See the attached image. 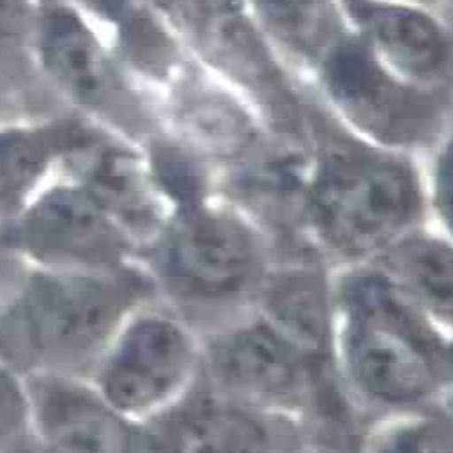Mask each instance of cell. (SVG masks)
<instances>
[{
    "label": "cell",
    "instance_id": "1",
    "mask_svg": "<svg viewBox=\"0 0 453 453\" xmlns=\"http://www.w3.org/2000/svg\"><path fill=\"white\" fill-rule=\"evenodd\" d=\"M333 367L362 407L388 418L437 405L448 340L374 263L333 270Z\"/></svg>",
    "mask_w": 453,
    "mask_h": 453
},
{
    "label": "cell",
    "instance_id": "2",
    "mask_svg": "<svg viewBox=\"0 0 453 453\" xmlns=\"http://www.w3.org/2000/svg\"><path fill=\"white\" fill-rule=\"evenodd\" d=\"M304 234L338 266L378 259L428 223L426 193L414 169L378 151H329L303 191Z\"/></svg>",
    "mask_w": 453,
    "mask_h": 453
},
{
    "label": "cell",
    "instance_id": "3",
    "mask_svg": "<svg viewBox=\"0 0 453 453\" xmlns=\"http://www.w3.org/2000/svg\"><path fill=\"white\" fill-rule=\"evenodd\" d=\"M148 292L144 277L116 268L35 277L0 315V357L24 369L80 365Z\"/></svg>",
    "mask_w": 453,
    "mask_h": 453
},
{
    "label": "cell",
    "instance_id": "4",
    "mask_svg": "<svg viewBox=\"0 0 453 453\" xmlns=\"http://www.w3.org/2000/svg\"><path fill=\"white\" fill-rule=\"evenodd\" d=\"M158 272L180 301L219 315L221 326L254 310L275 263L261 226L233 211L193 209L158 236Z\"/></svg>",
    "mask_w": 453,
    "mask_h": 453
},
{
    "label": "cell",
    "instance_id": "5",
    "mask_svg": "<svg viewBox=\"0 0 453 453\" xmlns=\"http://www.w3.org/2000/svg\"><path fill=\"white\" fill-rule=\"evenodd\" d=\"M203 383L240 403L304 419L319 394L315 364L254 310L209 333L202 348Z\"/></svg>",
    "mask_w": 453,
    "mask_h": 453
},
{
    "label": "cell",
    "instance_id": "6",
    "mask_svg": "<svg viewBox=\"0 0 453 453\" xmlns=\"http://www.w3.org/2000/svg\"><path fill=\"white\" fill-rule=\"evenodd\" d=\"M202 348L179 319L148 313L119 334L101 369V395L123 416L172 409L198 380Z\"/></svg>",
    "mask_w": 453,
    "mask_h": 453
},
{
    "label": "cell",
    "instance_id": "7",
    "mask_svg": "<svg viewBox=\"0 0 453 453\" xmlns=\"http://www.w3.org/2000/svg\"><path fill=\"white\" fill-rule=\"evenodd\" d=\"M326 88L348 119L387 146H414L435 128V104L419 85L392 73L362 42L324 50Z\"/></svg>",
    "mask_w": 453,
    "mask_h": 453
},
{
    "label": "cell",
    "instance_id": "8",
    "mask_svg": "<svg viewBox=\"0 0 453 453\" xmlns=\"http://www.w3.org/2000/svg\"><path fill=\"white\" fill-rule=\"evenodd\" d=\"M155 434L169 453H304L303 419L266 412L212 390L186 392Z\"/></svg>",
    "mask_w": 453,
    "mask_h": 453
},
{
    "label": "cell",
    "instance_id": "9",
    "mask_svg": "<svg viewBox=\"0 0 453 453\" xmlns=\"http://www.w3.org/2000/svg\"><path fill=\"white\" fill-rule=\"evenodd\" d=\"M10 243L65 270H111L128 250V236L85 188H56L12 226Z\"/></svg>",
    "mask_w": 453,
    "mask_h": 453
},
{
    "label": "cell",
    "instance_id": "10",
    "mask_svg": "<svg viewBox=\"0 0 453 453\" xmlns=\"http://www.w3.org/2000/svg\"><path fill=\"white\" fill-rule=\"evenodd\" d=\"M254 311L315 364L333 365V272L308 261L273 263Z\"/></svg>",
    "mask_w": 453,
    "mask_h": 453
},
{
    "label": "cell",
    "instance_id": "11",
    "mask_svg": "<svg viewBox=\"0 0 453 453\" xmlns=\"http://www.w3.org/2000/svg\"><path fill=\"white\" fill-rule=\"evenodd\" d=\"M27 395L49 453H132L137 434L101 394L47 374Z\"/></svg>",
    "mask_w": 453,
    "mask_h": 453
},
{
    "label": "cell",
    "instance_id": "12",
    "mask_svg": "<svg viewBox=\"0 0 453 453\" xmlns=\"http://www.w3.org/2000/svg\"><path fill=\"white\" fill-rule=\"evenodd\" d=\"M362 43L392 73L421 85L441 76L448 60L442 29L419 10L385 0H340Z\"/></svg>",
    "mask_w": 453,
    "mask_h": 453
},
{
    "label": "cell",
    "instance_id": "13",
    "mask_svg": "<svg viewBox=\"0 0 453 453\" xmlns=\"http://www.w3.org/2000/svg\"><path fill=\"white\" fill-rule=\"evenodd\" d=\"M36 31L42 60L56 83L94 110L118 111V73L78 13L62 6L50 8L38 19Z\"/></svg>",
    "mask_w": 453,
    "mask_h": 453
},
{
    "label": "cell",
    "instance_id": "14",
    "mask_svg": "<svg viewBox=\"0 0 453 453\" xmlns=\"http://www.w3.org/2000/svg\"><path fill=\"white\" fill-rule=\"evenodd\" d=\"M371 263L444 333H453V240L426 223Z\"/></svg>",
    "mask_w": 453,
    "mask_h": 453
},
{
    "label": "cell",
    "instance_id": "15",
    "mask_svg": "<svg viewBox=\"0 0 453 453\" xmlns=\"http://www.w3.org/2000/svg\"><path fill=\"white\" fill-rule=\"evenodd\" d=\"M90 160L83 188L125 231L155 234L160 221L158 207L153 203L150 184L135 158L123 151L103 150ZM160 229L164 231V226Z\"/></svg>",
    "mask_w": 453,
    "mask_h": 453
},
{
    "label": "cell",
    "instance_id": "16",
    "mask_svg": "<svg viewBox=\"0 0 453 453\" xmlns=\"http://www.w3.org/2000/svg\"><path fill=\"white\" fill-rule=\"evenodd\" d=\"M85 144V134L76 127L0 132V207L15 205L60 153Z\"/></svg>",
    "mask_w": 453,
    "mask_h": 453
},
{
    "label": "cell",
    "instance_id": "17",
    "mask_svg": "<svg viewBox=\"0 0 453 453\" xmlns=\"http://www.w3.org/2000/svg\"><path fill=\"white\" fill-rule=\"evenodd\" d=\"M265 22L294 45L313 50L329 40V0H252Z\"/></svg>",
    "mask_w": 453,
    "mask_h": 453
},
{
    "label": "cell",
    "instance_id": "18",
    "mask_svg": "<svg viewBox=\"0 0 453 453\" xmlns=\"http://www.w3.org/2000/svg\"><path fill=\"white\" fill-rule=\"evenodd\" d=\"M411 453H453V416L426 409L395 418Z\"/></svg>",
    "mask_w": 453,
    "mask_h": 453
},
{
    "label": "cell",
    "instance_id": "19",
    "mask_svg": "<svg viewBox=\"0 0 453 453\" xmlns=\"http://www.w3.org/2000/svg\"><path fill=\"white\" fill-rule=\"evenodd\" d=\"M426 200L428 212H432L435 223L434 229L453 240V141L442 150L435 162Z\"/></svg>",
    "mask_w": 453,
    "mask_h": 453
},
{
    "label": "cell",
    "instance_id": "20",
    "mask_svg": "<svg viewBox=\"0 0 453 453\" xmlns=\"http://www.w3.org/2000/svg\"><path fill=\"white\" fill-rule=\"evenodd\" d=\"M29 412V395L12 372L0 367V453L19 441Z\"/></svg>",
    "mask_w": 453,
    "mask_h": 453
},
{
    "label": "cell",
    "instance_id": "21",
    "mask_svg": "<svg viewBox=\"0 0 453 453\" xmlns=\"http://www.w3.org/2000/svg\"><path fill=\"white\" fill-rule=\"evenodd\" d=\"M36 22L29 0H0V45L24 40Z\"/></svg>",
    "mask_w": 453,
    "mask_h": 453
},
{
    "label": "cell",
    "instance_id": "22",
    "mask_svg": "<svg viewBox=\"0 0 453 453\" xmlns=\"http://www.w3.org/2000/svg\"><path fill=\"white\" fill-rule=\"evenodd\" d=\"M362 453H411L395 418L367 439Z\"/></svg>",
    "mask_w": 453,
    "mask_h": 453
},
{
    "label": "cell",
    "instance_id": "23",
    "mask_svg": "<svg viewBox=\"0 0 453 453\" xmlns=\"http://www.w3.org/2000/svg\"><path fill=\"white\" fill-rule=\"evenodd\" d=\"M435 409H441L453 416V333L448 334L446 346L442 351L441 387H439Z\"/></svg>",
    "mask_w": 453,
    "mask_h": 453
},
{
    "label": "cell",
    "instance_id": "24",
    "mask_svg": "<svg viewBox=\"0 0 453 453\" xmlns=\"http://www.w3.org/2000/svg\"><path fill=\"white\" fill-rule=\"evenodd\" d=\"M3 453H49V449L45 446H38V444H31V442H19L17 441L13 446H10Z\"/></svg>",
    "mask_w": 453,
    "mask_h": 453
},
{
    "label": "cell",
    "instance_id": "25",
    "mask_svg": "<svg viewBox=\"0 0 453 453\" xmlns=\"http://www.w3.org/2000/svg\"><path fill=\"white\" fill-rule=\"evenodd\" d=\"M80 3L90 6V8H97L101 12H108L110 10V0H80Z\"/></svg>",
    "mask_w": 453,
    "mask_h": 453
}]
</instances>
